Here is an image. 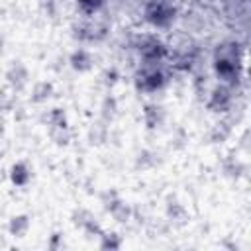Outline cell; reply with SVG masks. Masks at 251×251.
<instances>
[{"label": "cell", "mask_w": 251, "mask_h": 251, "mask_svg": "<svg viewBox=\"0 0 251 251\" xmlns=\"http://www.w3.org/2000/svg\"><path fill=\"white\" fill-rule=\"evenodd\" d=\"M147 14H149V20H151L153 24H157V25H165V24L171 20L173 10H171V6H169L165 0H151Z\"/></svg>", "instance_id": "6da1fadb"}, {"label": "cell", "mask_w": 251, "mask_h": 251, "mask_svg": "<svg viewBox=\"0 0 251 251\" xmlns=\"http://www.w3.org/2000/svg\"><path fill=\"white\" fill-rule=\"evenodd\" d=\"M100 2H102V0H80V4L86 6V8H96Z\"/></svg>", "instance_id": "7a4b0ae2"}]
</instances>
